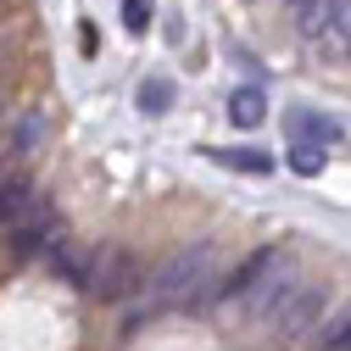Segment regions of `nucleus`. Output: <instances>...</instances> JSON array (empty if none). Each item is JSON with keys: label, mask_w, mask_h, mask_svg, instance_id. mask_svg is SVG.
Wrapping results in <instances>:
<instances>
[{"label": "nucleus", "mask_w": 351, "mask_h": 351, "mask_svg": "<svg viewBox=\"0 0 351 351\" xmlns=\"http://www.w3.org/2000/svg\"><path fill=\"white\" fill-rule=\"evenodd\" d=\"M290 251H279V245H262V251H251L245 262H240V268L223 279V285H217L212 295L217 301H229V306H251L256 295H262V285H268L274 274H279V262H285Z\"/></svg>", "instance_id": "obj_4"}, {"label": "nucleus", "mask_w": 351, "mask_h": 351, "mask_svg": "<svg viewBox=\"0 0 351 351\" xmlns=\"http://www.w3.org/2000/svg\"><path fill=\"white\" fill-rule=\"evenodd\" d=\"M324 306H329V285H306V279H301V290H295V295L279 306V313H274V335H285V340L306 335V329L318 324Z\"/></svg>", "instance_id": "obj_5"}, {"label": "nucleus", "mask_w": 351, "mask_h": 351, "mask_svg": "<svg viewBox=\"0 0 351 351\" xmlns=\"http://www.w3.org/2000/svg\"><path fill=\"white\" fill-rule=\"evenodd\" d=\"M335 351H351V340H346V346H335Z\"/></svg>", "instance_id": "obj_17"}, {"label": "nucleus", "mask_w": 351, "mask_h": 351, "mask_svg": "<svg viewBox=\"0 0 351 351\" xmlns=\"http://www.w3.org/2000/svg\"><path fill=\"white\" fill-rule=\"evenodd\" d=\"M151 12H156V0H123V28L128 34H145L151 28Z\"/></svg>", "instance_id": "obj_15"}, {"label": "nucleus", "mask_w": 351, "mask_h": 351, "mask_svg": "<svg viewBox=\"0 0 351 351\" xmlns=\"http://www.w3.org/2000/svg\"><path fill=\"white\" fill-rule=\"evenodd\" d=\"M39 145H45V112H23L17 128H12V151L17 156H39Z\"/></svg>", "instance_id": "obj_10"}, {"label": "nucleus", "mask_w": 351, "mask_h": 351, "mask_svg": "<svg viewBox=\"0 0 351 351\" xmlns=\"http://www.w3.org/2000/svg\"><path fill=\"white\" fill-rule=\"evenodd\" d=\"M285 6H290V12H295V17H301V12H306V6H313V0H285Z\"/></svg>", "instance_id": "obj_16"}, {"label": "nucleus", "mask_w": 351, "mask_h": 351, "mask_svg": "<svg viewBox=\"0 0 351 351\" xmlns=\"http://www.w3.org/2000/svg\"><path fill=\"white\" fill-rule=\"evenodd\" d=\"M346 340H351V306H346L340 318H329V324L318 329V351H335V346H346Z\"/></svg>", "instance_id": "obj_14"}, {"label": "nucleus", "mask_w": 351, "mask_h": 351, "mask_svg": "<svg viewBox=\"0 0 351 351\" xmlns=\"http://www.w3.org/2000/svg\"><path fill=\"white\" fill-rule=\"evenodd\" d=\"M0 101H6V90H0Z\"/></svg>", "instance_id": "obj_18"}, {"label": "nucleus", "mask_w": 351, "mask_h": 351, "mask_svg": "<svg viewBox=\"0 0 351 351\" xmlns=\"http://www.w3.org/2000/svg\"><path fill=\"white\" fill-rule=\"evenodd\" d=\"M34 201H39V184H34V179H23V173L0 179V229H12V223H17V217H23Z\"/></svg>", "instance_id": "obj_8"}, {"label": "nucleus", "mask_w": 351, "mask_h": 351, "mask_svg": "<svg viewBox=\"0 0 351 351\" xmlns=\"http://www.w3.org/2000/svg\"><path fill=\"white\" fill-rule=\"evenodd\" d=\"M62 240V212L45 201V195H39L23 217H17V223L6 229V251L17 256V262H28V256H39V251H51Z\"/></svg>", "instance_id": "obj_3"}, {"label": "nucleus", "mask_w": 351, "mask_h": 351, "mask_svg": "<svg viewBox=\"0 0 351 351\" xmlns=\"http://www.w3.org/2000/svg\"><path fill=\"white\" fill-rule=\"evenodd\" d=\"M285 134L290 140H301V145H340V117H329V112H306V106H290L285 112Z\"/></svg>", "instance_id": "obj_6"}, {"label": "nucleus", "mask_w": 351, "mask_h": 351, "mask_svg": "<svg viewBox=\"0 0 351 351\" xmlns=\"http://www.w3.org/2000/svg\"><path fill=\"white\" fill-rule=\"evenodd\" d=\"M90 262H95V251L78 245V240H56V245H51V274H56L62 285H73V290L90 285Z\"/></svg>", "instance_id": "obj_7"}, {"label": "nucleus", "mask_w": 351, "mask_h": 351, "mask_svg": "<svg viewBox=\"0 0 351 351\" xmlns=\"http://www.w3.org/2000/svg\"><path fill=\"white\" fill-rule=\"evenodd\" d=\"M212 285H217V245H212V240H190V245H179V251H173V256L162 262V268L151 274L145 301L134 306V313H128L123 335H140L151 318L206 301V295H212Z\"/></svg>", "instance_id": "obj_1"}, {"label": "nucleus", "mask_w": 351, "mask_h": 351, "mask_svg": "<svg viewBox=\"0 0 351 351\" xmlns=\"http://www.w3.org/2000/svg\"><path fill=\"white\" fill-rule=\"evenodd\" d=\"M262 117H268V95H262L256 84H240V90L229 95V123L234 128H256Z\"/></svg>", "instance_id": "obj_9"}, {"label": "nucleus", "mask_w": 351, "mask_h": 351, "mask_svg": "<svg viewBox=\"0 0 351 351\" xmlns=\"http://www.w3.org/2000/svg\"><path fill=\"white\" fill-rule=\"evenodd\" d=\"M134 290H140V256L128 251V245H95L84 295H95V301H128Z\"/></svg>", "instance_id": "obj_2"}, {"label": "nucleus", "mask_w": 351, "mask_h": 351, "mask_svg": "<svg viewBox=\"0 0 351 351\" xmlns=\"http://www.w3.org/2000/svg\"><path fill=\"white\" fill-rule=\"evenodd\" d=\"M134 101H140V112H145V117H162V112L173 106V84H167V78H145Z\"/></svg>", "instance_id": "obj_11"}, {"label": "nucleus", "mask_w": 351, "mask_h": 351, "mask_svg": "<svg viewBox=\"0 0 351 351\" xmlns=\"http://www.w3.org/2000/svg\"><path fill=\"white\" fill-rule=\"evenodd\" d=\"M290 167L301 173V179H318V173H324V145H290Z\"/></svg>", "instance_id": "obj_13"}, {"label": "nucleus", "mask_w": 351, "mask_h": 351, "mask_svg": "<svg viewBox=\"0 0 351 351\" xmlns=\"http://www.w3.org/2000/svg\"><path fill=\"white\" fill-rule=\"evenodd\" d=\"M212 162H223L234 173H274V156L268 151H212Z\"/></svg>", "instance_id": "obj_12"}]
</instances>
